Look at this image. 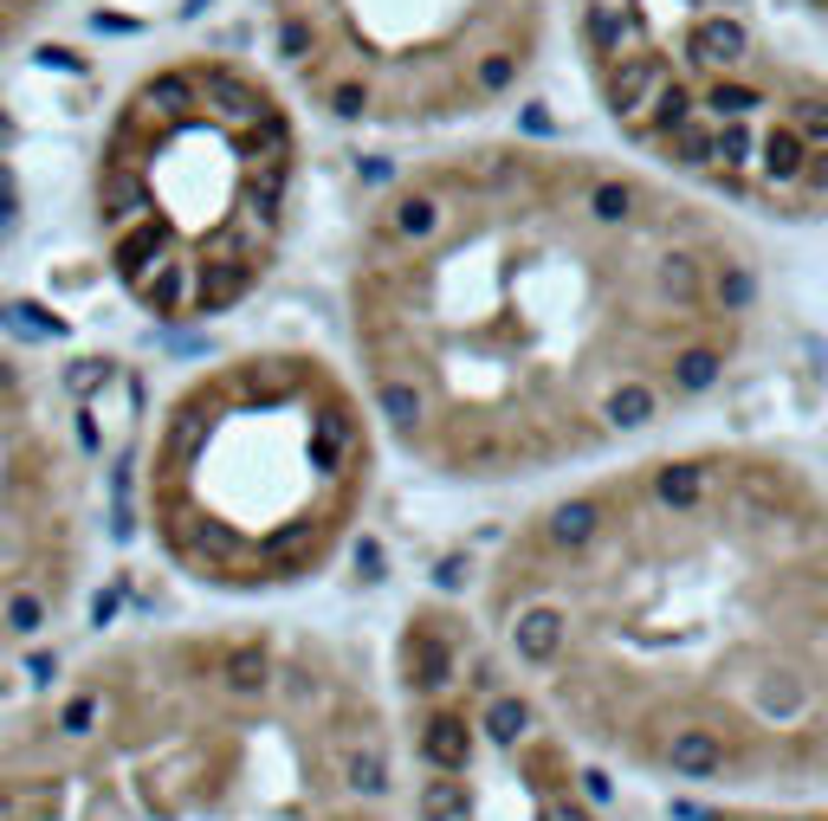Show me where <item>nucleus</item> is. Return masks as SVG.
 Returning <instances> with one entry per match:
<instances>
[{"instance_id": "nucleus-1", "label": "nucleus", "mask_w": 828, "mask_h": 821, "mask_svg": "<svg viewBox=\"0 0 828 821\" xmlns=\"http://www.w3.org/2000/svg\"><path fill=\"white\" fill-rule=\"evenodd\" d=\"M738 207L538 137L447 142L356 207L344 356L389 460L434 485H563L674 440L763 324Z\"/></svg>"}, {"instance_id": "nucleus-2", "label": "nucleus", "mask_w": 828, "mask_h": 821, "mask_svg": "<svg viewBox=\"0 0 828 821\" xmlns=\"http://www.w3.org/2000/svg\"><path fill=\"white\" fill-rule=\"evenodd\" d=\"M467 609L602 770L828 796V479L803 453L660 440L551 485Z\"/></svg>"}, {"instance_id": "nucleus-3", "label": "nucleus", "mask_w": 828, "mask_h": 821, "mask_svg": "<svg viewBox=\"0 0 828 821\" xmlns=\"http://www.w3.org/2000/svg\"><path fill=\"white\" fill-rule=\"evenodd\" d=\"M46 692L71 744V821H409L395 685L349 627H130Z\"/></svg>"}, {"instance_id": "nucleus-4", "label": "nucleus", "mask_w": 828, "mask_h": 821, "mask_svg": "<svg viewBox=\"0 0 828 821\" xmlns=\"http://www.w3.org/2000/svg\"><path fill=\"white\" fill-rule=\"evenodd\" d=\"M382 427L318 343H240L195 362L149 420L137 518L149 556L207 602L318 589L369 524Z\"/></svg>"}, {"instance_id": "nucleus-5", "label": "nucleus", "mask_w": 828, "mask_h": 821, "mask_svg": "<svg viewBox=\"0 0 828 821\" xmlns=\"http://www.w3.org/2000/svg\"><path fill=\"white\" fill-rule=\"evenodd\" d=\"M304 137L273 78L227 53L149 66L104 117L84 220L117 298L162 331L240 317L298 240Z\"/></svg>"}, {"instance_id": "nucleus-6", "label": "nucleus", "mask_w": 828, "mask_h": 821, "mask_svg": "<svg viewBox=\"0 0 828 821\" xmlns=\"http://www.w3.org/2000/svg\"><path fill=\"white\" fill-rule=\"evenodd\" d=\"M770 13L783 0H570V33L628 155L745 220H823L828 53Z\"/></svg>"}, {"instance_id": "nucleus-7", "label": "nucleus", "mask_w": 828, "mask_h": 821, "mask_svg": "<svg viewBox=\"0 0 828 821\" xmlns=\"http://www.w3.org/2000/svg\"><path fill=\"white\" fill-rule=\"evenodd\" d=\"M304 104L344 130H460L544 66L556 0H253Z\"/></svg>"}, {"instance_id": "nucleus-8", "label": "nucleus", "mask_w": 828, "mask_h": 821, "mask_svg": "<svg viewBox=\"0 0 828 821\" xmlns=\"http://www.w3.org/2000/svg\"><path fill=\"white\" fill-rule=\"evenodd\" d=\"M409 821H609L596 756L505 667L473 609L414 602L395 627Z\"/></svg>"}, {"instance_id": "nucleus-9", "label": "nucleus", "mask_w": 828, "mask_h": 821, "mask_svg": "<svg viewBox=\"0 0 828 821\" xmlns=\"http://www.w3.org/2000/svg\"><path fill=\"white\" fill-rule=\"evenodd\" d=\"M97 427L84 375L0 304V667L53 640L97 569Z\"/></svg>"}, {"instance_id": "nucleus-10", "label": "nucleus", "mask_w": 828, "mask_h": 821, "mask_svg": "<svg viewBox=\"0 0 828 821\" xmlns=\"http://www.w3.org/2000/svg\"><path fill=\"white\" fill-rule=\"evenodd\" d=\"M0 821H71V751L46 685L0 705Z\"/></svg>"}, {"instance_id": "nucleus-11", "label": "nucleus", "mask_w": 828, "mask_h": 821, "mask_svg": "<svg viewBox=\"0 0 828 821\" xmlns=\"http://www.w3.org/2000/svg\"><path fill=\"white\" fill-rule=\"evenodd\" d=\"M699 821H828L823 796H777V802H712Z\"/></svg>"}, {"instance_id": "nucleus-12", "label": "nucleus", "mask_w": 828, "mask_h": 821, "mask_svg": "<svg viewBox=\"0 0 828 821\" xmlns=\"http://www.w3.org/2000/svg\"><path fill=\"white\" fill-rule=\"evenodd\" d=\"M46 7H59V0H0V53L20 46V39L46 20Z\"/></svg>"}]
</instances>
